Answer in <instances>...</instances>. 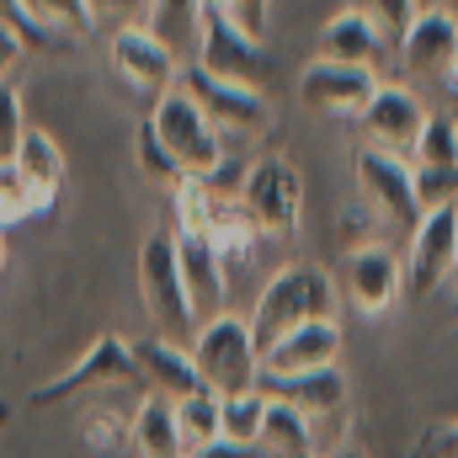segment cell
Returning a JSON list of instances; mask_svg holds the SVG:
<instances>
[{
	"mask_svg": "<svg viewBox=\"0 0 458 458\" xmlns=\"http://www.w3.org/2000/svg\"><path fill=\"white\" fill-rule=\"evenodd\" d=\"M416 203L421 214L458 208V165H416Z\"/></svg>",
	"mask_w": 458,
	"mask_h": 458,
	"instance_id": "34",
	"label": "cell"
},
{
	"mask_svg": "<svg viewBox=\"0 0 458 458\" xmlns=\"http://www.w3.org/2000/svg\"><path fill=\"white\" fill-rule=\"evenodd\" d=\"M454 5H458V0H454Z\"/></svg>",
	"mask_w": 458,
	"mask_h": 458,
	"instance_id": "48",
	"label": "cell"
},
{
	"mask_svg": "<svg viewBox=\"0 0 458 458\" xmlns=\"http://www.w3.org/2000/svg\"><path fill=\"white\" fill-rule=\"evenodd\" d=\"M261 421H267V389L229 394L225 411H219V432H225V443H240V448H261Z\"/></svg>",
	"mask_w": 458,
	"mask_h": 458,
	"instance_id": "26",
	"label": "cell"
},
{
	"mask_svg": "<svg viewBox=\"0 0 458 458\" xmlns=\"http://www.w3.org/2000/svg\"><path fill=\"white\" fill-rule=\"evenodd\" d=\"M149 128L165 139V149L176 155V165H182V176H214L219 165L229 160L225 149V133L208 123V113L192 102V91H182V86H171L155 107H149Z\"/></svg>",
	"mask_w": 458,
	"mask_h": 458,
	"instance_id": "3",
	"label": "cell"
},
{
	"mask_svg": "<svg viewBox=\"0 0 458 458\" xmlns=\"http://www.w3.org/2000/svg\"><path fill=\"white\" fill-rule=\"evenodd\" d=\"M378 91V70L368 64H336V59H310L299 70V97L304 107L326 117H342V123H362L368 102Z\"/></svg>",
	"mask_w": 458,
	"mask_h": 458,
	"instance_id": "11",
	"label": "cell"
},
{
	"mask_svg": "<svg viewBox=\"0 0 458 458\" xmlns=\"http://www.w3.org/2000/svg\"><path fill=\"white\" fill-rule=\"evenodd\" d=\"M373 203L362 198V203H346L342 219H336V245H342V256H352V250H362V245H378L373 240Z\"/></svg>",
	"mask_w": 458,
	"mask_h": 458,
	"instance_id": "36",
	"label": "cell"
},
{
	"mask_svg": "<svg viewBox=\"0 0 458 458\" xmlns=\"http://www.w3.org/2000/svg\"><path fill=\"white\" fill-rule=\"evenodd\" d=\"M458 54V11L454 5H421L411 32L400 38V59L411 75H437Z\"/></svg>",
	"mask_w": 458,
	"mask_h": 458,
	"instance_id": "18",
	"label": "cell"
},
{
	"mask_svg": "<svg viewBox=\"0 0 458 458\" xmlns=\"http://www.w3.org/2000/svg\"><path fill=\"white\" fill-rule=\"evenodd\" d=\"M261 454H272V458H320V448H315V421H310L304 411H293L288 400H272V394H267Z\"/></svg>",
	"mask_w": 458,
	"mask_h": 458,
	"instance_id": "23",
	"label": "cell"
},
{
	"mask_svg": "<svg viewBox=\"0 0 458 458\" xmlns=\"http://www.w3.org/2000/svg\"><path fill=\"white\" fill-rule=\"evenodd\" d=\"M107 59H113L117 81H123L128 91L149 97V102H160V97L182 81L176 48H171L149 21H123V27L113 32V43H107Z\"/></svg>",
	"mask_w": 458,
	"mask_h": 458,
	"instance_id": "8",
	"label": "cell"
},
{
	"mask_svg": "<svg viewBox=\"0 0 458 458\" xmlns=\"http://www.w3.org/2000/svg\"><path fill=\"white\" fill-rule=\"evenodd\" d=\"M192 362L203 373V384L229 400V394H245V389H261V346L250 336V320L240 315H214L198 326L192 336Z\"/></svg>",
	"mask_w": 458,
	"mask_h": 458,
	"instance_id": "2",
	"label": "cell"
},
{
	"mask_svg": "<svg viewBox=\"0 0 458 458\" xmlns=\"http://www.w3.org/2000/svg\"><path fill=\"white\" fill-rule=\"evenodd\" d=\"M27 139V107H21V86L16 81H0V165L16 160Z\"/></svg>",
	"mask_w": 458,
	"mask_h": 458,
	"instance_id": "33",
	"label": "cell"
},
{
	"mask_svg": "<svg viewBox=\"0 0 458 458\" xmlns=\"http://www.w3.org/2000/svg\"><path fill=\"white\" fill-rule=\"evenodd\" d=\"M21 54H27V43H21V32L0 21V81H11V70L21 64Z\"/></svg>",
	"mask_w": 458,
	"mask_h": 458,
	"instance_id": "42",
	"label": "cell"
},
{
	"mask_svg": "<svg viewBox=\"0 0 458 458\" xmlns=\"http://www.w3.org/2000/svg\"><path fill=\"white\" fill-rule=\"evenodd\" d=\"M107 384H144V378H139V362H133V342L117 336V331L97 336L64 373L43 378V384L27 394V405H32V411H48V405H59V400H75V394L107 389Z\"/></svg>",
	"mask_w": 458,
	"mask_h": 458,
	"instance_id": "6",
	"label": "cell"
},
{
	"mask_svg": "<svg viewBox=\"0 0 458 458\" xmlns=\"http://www.w3.org/2000/svg\"><path fill=\"white\" fill-rule=\"evenodd\" d=\"M91 16H97V27L102 21H144L149 16V0H91Z\"/></svg>",
	"mask_w": 458,
	"mask_h": 458,
	"instance_id": "41",
	"label": "cell"
},
{
	"mask_svg": "<svg viewBox=\"0 0 458 458\" xmlns=\"http://www.w3.org/2000/svg\"><path fill=\"white\" fill-rule=\"evenodd\" d=\"M240 208L250 214V225L261 229L267 240H288L299 234L304 219V176L288 155H261L245 165V182H240Z\"/></svg>",
	"mask_w": 458,
	"mask_h": 458,
	"instance_id": "4",
	"label": "cell"
},
{
	"mask_svg": "<svg viewBox=\"0 0 458 458\" xmlns=\"http://www.w3.org/2000/svg\"><path fill=\"white\" fill-rule=\"evenodd\" d=\"M54 208V198H43L16 165H0V229L11 234V229L21 225V219H32V214H48Z\"/></svg>",
	"mask_w": 458,
	"mask_h": 458,
	"instance_id": "27",
	"label": "cell"
},
{
	"mask_svg": "<svg viewBox=\"0 0 458 458\" xmlns=\"http://www.w3.org/2000/svg\"><path fill=\"white\" fill-rule=\"evenodd\" d=\"M331 458H368V454H357V448H336Z\"/></svg>",
	"mask_w": 458,
	"mask_h": 458,
	"instance_id": "46",
	"label": "cell"
},
{
	"mask_svg": "<svg viewBox=\"0 0 458 458\" xmlns=\"http://www.w3.org/2000/svg\"><path fill=\"white\" fill-rule=\"evenodd\" d=\"M5 256H11V245H5V229H0V272H5Z\"/></svg>",
	"mask_w": 458,
	"mask_h": 458,
	"instance_id": "45",
	"label": "cell"
},
{
	"mask_svg": "<svg viewBox=\"0 0 458 458\" xmlns=\"http://www.w3.org/2000/svg\"><path fill=\"white\" fill-rule=\"evenodd\" d=\"M458 277V208H432L411 229L405 250V299H432Z\"/></svg>",
	"mask_w": 458,
	"mask_h": 458,
	"instance_id": "9",
	"label": "cell"
},
{
	"mask_svg": "<svg viewBox=\"0 0 458 458\" xmlns=\"http://www.w3.org/2000/svg\"><path fill=\"white\" fill-rule=\"evenodd\" d=\"M86 448H91V454H117V448H128V421H117L107 411H91V416H86Z\"/></svg>",
	"mask_w": 458,
	"mask_h": 458,
	"instance_id": "37",
	"label": "cell"
},
{
	"mask_svg": "<svg viewBox=\"0 0 458 458\" xmlns=\"http://www.w3.org/2000/svg\"><path fill=\"white\" fill-rule=\"evenodd\" d=\"M411 165H458V117L427 113V128L411 144Z\"/></svg>",
	"mask_w": 458,
	"mask_h": 458,
	"instance_id": "28",
	"label": "cell"
},
{
	"mask_svg": "<svg viewBox=\"0 0 458 458\" xmlns=\"http://www.w3.org/2000/svg\"><path fill=\"white\" fill-rule=\"evenodd\" d=\"M203 234H208V245L219 250L225 267H245L256 256V245L267 240L261 229L250 225V214L240 208V198H219V192H214V214H208V229Z\"/></svg>",
	"mask_w": 458,
	"mask_h": 458,
	"instance_id": "22",
	"label": "cell"
},
{
	"mask_svg": "<svg viewBox=\"0 0 458 458\" xmlns=\"http://www.w3.org/2000/svg\"><path fill=\"white\" fill-rule=\"evenodd\" d=\"M187 458H256V448H240V443H208V448H198V454H187Z\"/></svg>",
	"mask_w": 458,
	"mask_h": 458,
	"instance_id": "43",
	"label": "cell"
},
{
	"mask_svg": "<svg viewBox=\"0 0 458 458\" xmlns=\"http://www.w3.org/2000/svg\"><path fill=\"white\" fill-rule=\"evenodd\" d=\"M139 299H144L149 320L160 326V336H171V342L198 336V315L187 304V283H182V261H176V234H144V245H139Z\"/></svg>",
	"mask_w": 458,
	"mask_h": 458,
	"instance_id": "5",
	"label": "cell"
},
{
	"mask_svg": "<svg viewBox=\"0 0 458 458\" xmlns=\"http://www.w3.org/2000/svg\"><path fill=\"white\" fill-rule=\"evenodd\" d=\"M171 203H176V229L187 234H203L208 229V214H214V187L203 176H182L171 187Z\"/></svg>",
	"mask_w": 458,
	"mask_h": 458,
	"instance_id": "31",
	"label": "cell"
},
{
	"mask_svg": "<svg viewBox=\"0 0 458 458\" xmlns=\"http://www.w3.org/2000/svg\"><path fill=\"white\" fill-rule=\"evenodd\" d=\"M43 198H59V187H64V149H59V139L48 133V128H27V139H21V149H16V160H11Z\"/></svg>",
	"mask_w": 458,
	"mask_h": 458,
	"instance_id": "24",
	"label": "cell"
},
{
	"mask_svg": "<svg viewBox=\"0 0 458 458\" xmlns=\"http://www.w3.org/2000/svg\"><path fill=\"white\" fill-rule=\"evenodd\" d=\"M267 394H272V400H288V405L304 411L315 427L346 416V373H342V362H336V368H320V373H299V378H272Z\"/></svg>",
	"mask_w": 458,
	"mask_h": 458,
	"instance_id": "19",
	"label": "cell"
},
{
	"mask_svg": "<svg viewBox=\"0 0 458 458\" xmlns=\"http://www.w3.org/2000/svg\"><path fill=\"white\" fill-rule=\"evenodd\" d=\"M208 75L219 81H240V86H261L267 81V48L261 38H250L234 16H225L219 5H203V21H198V59Z\"/></svg>",
	"mask_w": 458,
	"mask_h": 458,
	"instance_id": "10",
	"label": "cell"
},
{
	"mask_svg": "<svg viewBox=\"0 0 458 458\" xmlns=\"http://www.w3.org/2000/svg\"><path fill=\"white\" fill-rule=\"evenodd\" d=\"M342 362V326L336 320H310V326H293L288 336L261 352V378H299V373H320V368H336Z\"/></svg>",
	"mask_w": 458,
	"mask_h": 458,
	"instance_id": "15",
	"label": "cell"
},
{
	"mask_svg": "<svg viewBox=\"0 0 458 458\" xmlns=\"http://www.w3.org/2000/svg\"><path fill=\"white\" fill-rule=\"evenodd\" d=\"M133 362H139L144 389H149V394H165L171 405L187 400V394H198V389H208L203 373H198V362H192V346L187 342L144 336V342H133Z\"/></svg>",
	"mask_w": 458,
	"mask_h": 458,
	"instance_id": "17",
	"label": "cell"
},
{
	"mask_svg": "<svg viewBox=\"0 0 458 458\" xmlns=\"http://www.w3.org/2000/svg\"><path fill=\"white\" fill-rule=\"evenodd\" d=\"M0 21L21 32V43H27V54H32V48H43V43L54 38V32H48V27H43V21L32 16V5H27V0H0Z\"/></svg>",
	"mask_w": 458,
	"mask_h": 458,
	"instance_id": "39",
	"label": "cell"
},
{
	"mask_svg": "<svg viewBox=\"0 0 458 458\" xmlns=\"http://www.w3.org/2000/svg\"><path fill=\"white\" fill-rule=\"evenodd\" d=\"M133 160H139V171H144L149 182H160V187H176V182H182V165H176V155L165 149V139L149 128V117L133 128Z\"/></svg>",
	"mask_w": 458,
	"mask_h": 458,
	"instance_id": "30",
	"label": "cell"
},
{
	"mask_svg": "<svg viewBox=\"0 0 458 458\" xmlns=\"http://www.w3.org/2000/svg\"><path fill=\"white\" fill-rule=\"evenodd\" d=\"M128 448L139 458H182V432H176V405L165 394L139 400L128 421Z\"/></svg>",
	"mask_w": 458,
	"mask_h": 458,
	"instance_id": "21",
	"label": "cell"
},
{
	"mask_svg": "<svg viewBox=\"0 0 458 458\" xmlns=\"http://www.w3.org/2000/svg\"><path fill=\"white\" fill-rule=\"evenodd\" d=\"M176 261H182V283H187V304H192V315H198V326L203 320H214V315H225V293H229V267L219 261V250L208 245V234H187V229H176Z\"/></svg>",
	"mask_w": 458,
	"mask_h": 458,
	"instance_id": "16",
	"label": "cell"
},
{
	"mask_svg": "<svg viewBox=\"0 0 458 458\" xmlns=\"http://www.w3.org/2000/svg\"><path fill=\"white\" fill-rule=\"evenodd\" d=\"M336 299H342V288H336V277L326 267L293 261V267H283V272L267 277V288H261V299L250 310V336L267 352L277 336H288L293 326L336 320Z\"/></svg>",
	"mask_w": 458,
	"mask_h": 458,
	"instance_id": "1",
	"label": "cell"
},
{
	"mask_svg": "<svg viewBox=\"0 0 458 458\" xmlns=\"http://www.w3.org/2000/svg\"><path fill=\"white\" fill-rule=\"evenodd\" d=\"M378 48H384V32L368 21L362 5H346L326 21L320 32V59H336V64H378Z\"/></svg>",
	"mask_w": 458,
	"mask_h": 458,
	"instance_id": "20",
	"label": "cell"
},
{
	"mask_svg": "<svg viewBox=\"0 0 458 458\" xmlns=\"http://www.w3.org/2000/svg\"><path fill=\"white\" fill-rule=\"evenodd\" d=\"M352 165H357V182H362V192H368L373 214H384L389 225H400V229L421 225V203H416V165H411L405 155H389V149L362 144V149L352 155Z\"/></svg>",
	"mask_w": 458,
	"mask_h": 458,
	"instance_id": "12",
	"label": "cell"
},
{
	"mask_svg": "<svg viewBox=\"0 0 458 458\" xmlns=\"http://www.w3.org/2000/svg\"><path fill=\"white\" fill-rule=\"evenodd\" d=\"M171 48H182L187 38H198V21H203V0H149V16H144Z\"/></svg>",
	"mask_w": 458,
	"mask_h": 458,
	"instance_id": "29",
	"label": "cell"
},
{
	"mask_svg": "<svg viewBox=\"0 0 458 458\" xmlns=\"http://www.w3.org/2000/svg\"><path fill=\"white\" fill-rule=\"evenodd\" d=\"M357 5H362L368 21H373L384 38H394V43H400V38L411 32V21L421 16V0H357Z\"/></svg>",
	"mask_w": 458,
	"mask_h": 458,
	"instance_id": "35",
	"label": "cell"
},
{
	"mask_svg": "<svg viewBox=\"0 0 458 458\" xmlns=\"http://www.w3.org/2000/svg\"><path fill=\"white\" fill-rule=\"evenodd\" d=\"M0 421H5V405H0Z\"/></svg>",
	"mask_w": 458,
	"mask_h": 458,
	"instance_id": "47",
	"label": "cell"
},
{
	"mask_svg": "<svg viewBox=\"0 0 458 458\" xmlns=\"http://www.w3.org/2000/svg\"><path fill=\"white\" fill-rule=\"evenodd\" d=\"M437 81H443V86H448V91L458 97V54L448 59V64H443V70H437Z\"/></svg>",
	"mask_w": 458,
	"mask_h": 458,
	"instance_id": "44",
	"label": "cell"
},
{
	"mask_svg": "<svg viewBox=\"0 0 458 458\" xmlns=\"http://www.w3.org/2000/svg\"><path fill=\"white\" fill-rule=\"evenodd\" d=\"M32 16L48 27V32H64V38H86L97 32V16H91V0H27Z\"/></svg>",
	"mask_w": 458,
	"mask_h": 458,
	"instance_id": "32",
	"label": "cell"
},
{
	"mask_svg": "<svg viewBox=\"0 0 458 458\" xmlns=\"http://www.w3.org/2000/svg\"><path fill=\"white\" fill-rule=\"evenodd\" d=\"M342 293L362 320L389 315L405 299V261L389 245H362L342 261Z\"/></svg>",
	"mask_w": 458,
	"mask_h": 458,
	"instance_id": "13",
	"label": "cell"
},
{
	"mask_svg": "<svg viewBox=\"0 0 458 458\" xmlns=\"http://www.w3.org/2000/svg\"><path fill=\"white\" fill-rule=\"evenodd\" d=\"M219 411H225V400H219L214 389H198V394L176 400V432H182V458L198 454V448H208V443H219V437H225V432H219Z\"/></svg>",
	"mask_w": 458,
	"mask_h": 458,
	"instance_id": "25",
	"label": "cell"
},
{
	"mask_svg": "<svg viewBox=\"0 0 458 458\" xmlns=\"http://www.w3.org/2000/svg\"><path fill=\"white\" fill-rule=\"evenodd\" d=\"M225 16H234L250 38H267V21H272V0H229Z\"/></svg>",
	"mask_w": 458,
	"mask_h": 458,
	"instance_id": "40",
	"label": "cell"
},
{
	"mask_svg": "<svg viewBox=\"0 0 458 458\" xmlns=\"http://www.w3.org/2000/svg\"><path fill=\"white\" fill-rule=\"evenodd\" d=\"M405 458H458V416L454 421H432V427L411 443Z\"/></svg>",
	"mask_w": 458,
	"mask_h": 458,
	"instance_id": "38",
	"label": "cell"
},
{
	"mask_svg": "<svg viewBox=\"0 0 458 458\" xmlns=\"http://www.w3.org/2000/svg\"><path fill=\"white\" fill-rule=\"evenodd\" d=\"M421 128H427V107H421L416 86H411V81H378V91H373V102H368V113H362L368 144L411 160V144H416Z\"/></svg>",
	"mask_w": 458,
	"mask_h": 458,
	"instance_id": "14",
	"label": "cell"
},
{
	"mask_svg": "<svg viewBox=\"0 0 458 458\" xmlns=\"http://www.w3.org/2000/svg\"><path fill=\"white\" fill-rule=\"evenodd\" d=\"M176 86H182V91H192V102L208 113V123H214L225 139H261V133L277 123V107L261 97V86L219 81V75H208L203 64H187Z\"/></svg>",
	"mask_w": 458,
	"mask_h": 458,
	"instance_id": "7",
	"label": "cell"
}]
</instances>
